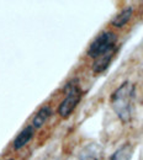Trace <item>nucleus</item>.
Instances as JSON below:
<instances>
[{"instance_id":"obj_2","label":"nucleus","mask_w":143,"mask_h":160,"mask_svg":"<svg viewBox=\"0 0 143 160\" xmlns=\"http://www.w3.org/2000/svg\"><path fill=\"white\" fill-rule=\"evenodd\" d=\"M116 41L117 36L111 31H104L96 38L93 41L88 48V56L93 59H96L101 56L107 54L111 51L116 49Z\"/></svg>"},{"instance_id":"obj_6","label":"nucleus","mask_w":143,"mask_h":160,"mask_svg":"<svg viewBox=\"0 0 143 160\" xmlns=\"http://www.w3.org/2000/svg\"><path fill=\"white\" fill-rule=\"evenodd\" d=\"M116 51H117V49L111 51V52H109L107 54L101 56V57L94 59V63H93V72L96 73V74H100V73H102V72H105V70L109 68L110 62H111V59L114 58Z\"/></svg>"},{"instance_id":"obj_3","label":"nucleus","mask_w":143,"mask_h":160,"mask_svg":"<svg viewBox=\"0 0 143 160\" xmlns=\"http://www.w3.org/2000/svg\"><path fill=\"white\" fill-rule=\"evenodd\" d=\"M64 91H65V98L58 107V113H59L61 117L67 118L72 115V112L75 110L79 101L82 100L83 92L80 88H79V85H78V80L77 79L69 81L67 84Z\"/></svg>"},{"instance_id":"obj_4","label":"nucleus","mask_w":143,"mask_h":160,"mask_svg":"<svg viewBox=\"0 0 143 160\" xmlns=\"http://www.w3.org/2000/svg\"><path fill=\"white\" fill-rule=\"evenodd\" d=\"M101 147L96 143H90L83 148L79 155V160H100Z\"/></svg>"},{"instance_id":"obj_5","label":"nucleus","mask_w":143,"mask_h":160,"mask_svg":"<svg viewBox=\"0 0 143 160\" xmlns=\"http://www.w3.org/2000/svg\"><path fill=\"white\" fill-rule=\"evenodd\" d=\"M33 138V127L32 126H27L25 127L20 133L18 134V137L14 140V149L15 150H19L21 148H23L30 140Z\"/></svg>"},{"instance_id":"obj_7","label":"nucleus","mask_w":143,"mask_h":160,"mask_svg":"<svg viewBox=\"0 0 143 160\" xmlns=\"http://www.w3.org/2000/svg\"><path fill=\"white\" fill-rule=\"evenodd\" d=\"M133 155V145L130 143H125L122 147H120L109 160H131Z\"/></svg>"},{"instance_id":"obj_9","label":"nucleus","mask_w":143,"mask_h":160,"mask_svg":"<svg viewBox=\"0 0 143 160\" xmlns=\"http://www.w3.org/2000/svg\"><path fill=\"white\" fill-rule=\"evenodd\" d=\"M132 14H133V9H132V8H126V9H123L122 11H121L120 14H117V15L114 18V20L111 21L112 26H115V27H123L128 21L131 20Z\"/></svg>"},{"instance_id":"obj_8","label":"nucleus","mask_w":143,"mask_h":160,"mask_svg":"<svg viewBox=\"0 0 143 160\" xmlns=\"http://www.w3.org/2000/svg\"><path fill=\"white\" fill-rule=\"evenodd\" d=\"M52 115V110L48 106H43L41 110L35 115L32 120V127L33 128H40L44 124V122L48 120Z\"/></svg>"},{"instance_id":"obj_10","label":"nucleus","mask_w":143,"mask_h":160,"mask_svg":"<svg viewBox=\"0 0 143 160\" xmlns=\"http://www.w3.org/2000/svg\"><path fill=\"white\" fill-rule=\"evenodd\" d=\"M9 160H14V159H9Z\"/></svg>"},{"instance_id":"obj_1","label":"nucleus","mask_w":143,"mask_h":160,"mask_svg":"<svg viewBox=\"0 0 143 160\" xmlns=\"http://www.w3.org/2000/svg\"><path fill=\"white\" fill-rule=\"evenodd\" d=\"M135 96H136L135 85L131 81H125L112 92L110 98L112 110L123 123L130 122L132 118Z\"/></svg>"}]
</instances>
